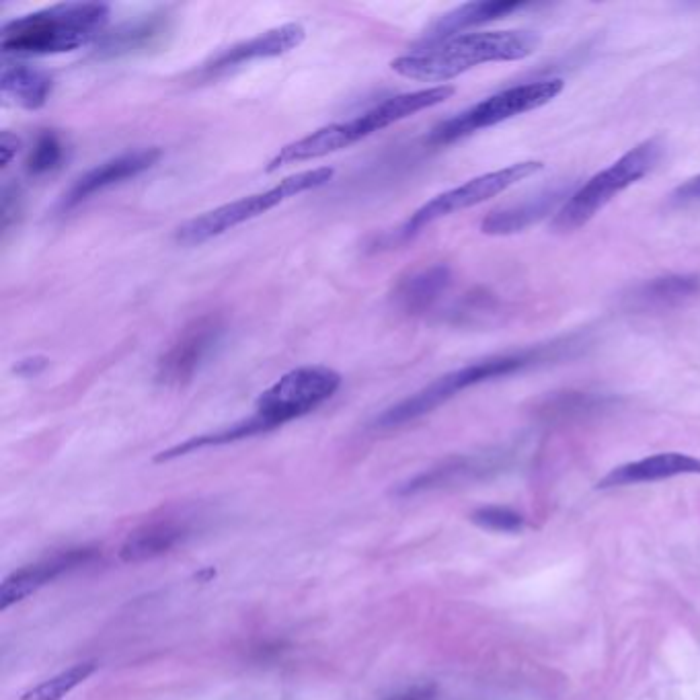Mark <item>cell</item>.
I'll return each mask as SVG.
<instances>
[{
  "label": "cell",
  "instance_id": "cell-1",
  "mask_svg": "<svg viewBox=\"0 0 700 700\" xmlns=\"http://www.w3.org/2000/svg\"><path fill=\"white\" fill-rule=\"evenodd\" d=\"M540 35L534 31H485L460 33L434 46L399 56L391 68L405 79L419 83H444L479 64L516 62L538 52Z\"/></svg>",
  "mask_w": 700,
  "mask_h": 700
},
{
  "label": "cell",
  "instance_id": "cell-2",
  "mask_svg": "<svg viewBox=\"0 0 700 700\" xmlns=\"http://www.w3.org/2000/svg\"><path fill=\"white\" fill-rule=\"evenodd\" d=\"M456 93L454 87L450 85H438L430 89H421L413 93H403L397 97H388L374 107L362 111L356 118L347 122H335L325 128L315 130L313 134L302 136L276 154L274 159L267 165V173H274L282 167L296 165V163H306V161H317L327 157V154L339 152L343 148H349L352 144L393 126L399 124L411 115L425 111L430 107H436L444 101H448Z\"/></svg>",
  "mask_w": 700,
  "mask_h": 700
},
{
  "label": "cell",
  "instance_id": "cell-3",
  "mask_svg": "<svg viewBox=\"0 0 700 700\" xmlns=\"http://www.w3.org/2000/svg\"><path fill=\"white\" fill-rule=\"evenodd\" d=\"M109 21L103 3H60L9 21L0 31L5 56H54L97 42Z\"/></svg>",
  "mask_w": 700,
  "mask_h": 700
},
{
  "label": "cell",
  "instance_id": "cell-4",
  "mask_svg": "<svg viewBox=\"0 0 700 700\" xmlns=\"http://www.w3.org/2000/svg\"><path fill=\"white\" fill-rule=\"evenodd\" d=\"M569 347H571L569 341H555L549 345L520 349V352H514V354L493 356V358L464 366L460 370H454L450 374H444L438 380H434L432 384L421 388L419 393L411 395L409 399L401 401L399 405H395L391 409H386L376 419V425L378 427H397V425H403L407 421H413L425 413H432L434 409H438L440 405H444L446 401L456 397L460 391H464V388H471V386L495 380V378H503V376L522 372L526 368H532V366H538L544 362L557 360L567 352Z\"/></svg>",
  "mask_w": 700,
  "mask_h": 700
},
{
  "label": "cell",
  "instance_id": "cell-5",
  "mask_svg": "<svg viewBox=\"0 0 700 700\" xmlns=\"http://www.w3.org/2000/svg\"><path fill=\"white\" fill-rule=\"evenodd\" d=\"M333 175L335 171L331 167H317V169L294 173L265 191L218 206L210 212H204L196 218L187 220L177 228L175 239L185 247H196V245L208 243L214 237H220L224 232L237 228L239 224H245L249 220H255L267 214L269 210H274L280 204L300 196V193L327 185L333 179Z\"/></svg>",
  "mask_w": 700,
  "mask_h": 700
},
{
  "label": "cell",
  "instance_id": "cell-6",
  "mask_svg": "<svg viewBox=\"0 0 700 700\" xmlns=\"http://www.w3.org/2000/svg\"><path fill=\"white\" fill-rule=\"evenodd\" d=\"M664 148L666 146L659 138H649L631 148L627 154H622L608 169L600 171L588 183L575 189L573 196L557 212L553 228L557 232H573L586 226L618 193L649 175L661 157H664Z\"/></svg>",
  "mask_w": 700,
  "mask_h": 700
},
{
  "label": "cell",
  "instance_id": "cell-7",
  "mask_svg": "<svg viewBox=\"0 0 700 700\" xmlns=\"http://www.w3.org/2000/svg\"><path fill=\"white\" fill-rule=\"evenodd\" d=\"M341 386V374L327 366H300L263 391L245 419L251 436L276 430L329 401Z\"/></svg>",
  "mask_w": 700,
  "mask_h": 700
},
{
  "label": "cell",
  "instance_id": "cell-8",
  "mask_svg": "<svg viewBox=\"0 0 700 700\" xmlns=\"http://www.w3.org/2000/svg\"><path fill=\"white\" fill-rule=\"evenodd\" d=\"M563 89H565V83L561 79H547V81L526 83L520 87H510L479 101L477 105L454 115V118L442 122L430 134V142L450 144L479 130L508 122L516 118V115L534 111L542 105L551 103L557 95H561Z\"/></svg>",
  "mask_w": 700,
  "mask_h": 700
},
{
  "label": "cell",
  "instance_id": "cell-9",
  "mask_svg": "<svg viewBox=\"0 0 700 700\" xmlns=\"http://www.w3.org/2000/svg\"><path fill=\"white\" fill-rule=\"evenodd\" d=\"M542 169H544V165L540 161H524V163H514V165L499 169V171L479 175V177L466 181L454 189L440 193V196L423 204L419 210H415L411 214V218L401 228V232L405 237H413L425 226H430L432 222L446 218L450 214L462 212V210L475 208V206L499 196V193H503L505 189L514 187L516 183L540 173Z\"/></svg>",
  "mask_w": 700,
  "mask_h": 700
},
{
  "label": "cell",
  "instance_id": "cell-10",
  "mask_svg": "<svg viewBox=\"0 0 700 700\" xmlns=\"http://www.w3.org/2000/svg\"><path fill=\"white\" fill-rule=\"evenodd\" d=\"M226 333V323L220 315H204L191 321L171 347L161 356L157 378L169 386L187 384L200 368L214 356Z\"/></svg>",
  "mask_w": 700,
  "mask_h": 700
},
{
  "label": "cell",
  "instance_id": "cell-11",
  "mask_svg": "<svg viewBox=\"0 0 700 700\" xmlns=\"http://www.w3.org/2000/svg\"><path fill=\"white\" fill-rule=\"evenodd\" d=\"M161 154L163 152L157 146L138 148V150L124 152V154H120V157H113V159L93 167L91 171L83 173L68 187V191L60 200V208L72 210L76 206H81L83 202H87L89 198H93L95 193H101L113 185H120L128 179L138 177L140 173L157 165Z\"/></svg>",
  "mask_w": 700,
  "mask_h": 700
},
{
  "label": "cell",
  "instance_id": "cell-12",
  "mask_svg": "<svg viewBox=\"0 0 700 700\" xmlns=\"http://www.w3.org/2000/svg\"><path fill=\"white\" fill-rule=\"evenodd\" d=\"M171 31L173 21L167 13H152L103 33L95 42V56L101 60H113L146 54L161 48Z\"/></svg>",
  "mask_w": 700,
  "mask_h": 700
},
{
  "label": "cell",
  "instance_id": "cell-13",
  "mask_svg": "<svg viewBox=\"0 0 700 700\" xmlns=\"http://www.w3.org/2000/svg\"><path fill=\"white\" fill-rule=\"evenodd\" d=\"M304 40H306V29L300 23H286L274 29H267L263 33H257L255 37H251V40H245L241 44L222 50L210 62L204 64L202 72L216 74L228 68L241 66L245 62L278 58L300 48Z\"/></svg>",
  "mask_w": 700,
  "mask_h": 700
},
{
  "label": "cell",
  "instance_id": "cell-14",
  "mask_svg": "<svg viewBox=\"0 0 700 700\" xmlns=\"http://www.w3.org/2000/svg\"><path fill=\"white\" fill-rule=\"evenodd\" d=\"M573 187H575L573 183H557V185L536 193V196H532L520 204L493 210L491 214H487L483 218L481 232L483 235H491V237L516 235V232H522L524 228L532 226L534 222L547 218L555 210L559 212L565 206V202L575 193Z\"/></svg>",
  "mask_w": 700,
  "mask_h": 700
},
{
  "label": "cell",
  "instance_id": "cell-15",
  "mask_svg": "<svg viewBox=\"0 0 700 700\" xmlns=\"http://www.w3.org/2000/svg\"><path fill=\"white\" fill-rule=\"evenodd\" d=\"M91 557L93 553L89 549H74L15 571L11 577L5 579L3 590H0V610H7L13 604L25 600L27 596L35 594L62 573L85 565Z\"/></svg>",
  "mask_w": 700,
  "mask_h": 700
},
{
  "label": "cell",
  "instance_id": "cell-16",
  "mask_svg": "<svg viewBox=\"0 0 700 700\" xmlns=\"http://www.w3.org/2000/svg\"><path fill=\"white\" fill-rule=\"evenodd\" d=\"M680 475H700V458L680 454V452L653 454V456L618 466V469L610 471L598 483V487L610 489V487L653 483V481H664Z\"/></svg>",
  "mask_w": 700,
  "mask_h": 700
},
{
  "label": "cell",
  "instance_id": "cell-17",
  "mask_svg": "<svg viewBox=\"0 0 700 700\" xmlns=\"http://www.w3.org/2000/svg\"><path fill=\"white\" fill-rule=\"evenodd\" d=\"M700 296L698 274H668L653 278L627 296V304L639 313H664Z\"/></svg>",
  "mask_w": 700,
  "mask_h": 700
},
{
  "label": "cell",
  "instance_id": "cell-18",
  "mask_svg": "<svg viewBox=\"0 0 700 700\" xmlns=\"http://www.w3.org/2000/svg\"><path fill=\"white\" fill-rule=\"evenodd\" d=\"M450 280V267L444 263L413 269L397 282L393 290V304L401 313L421 315L440 300L450 286Z\"/></svg>",
  "mask_w": 700,
  "mask_h": 700
},
{
  "label": "cell",
  "instance_id": "cell-19",
  "mask_svg": "<svg viewBox=\"0 0 700 700\" xmlns=\"http://www.w3.org/2000/svg\"><path fill=\"white\" fill-rule=\"evenodd\" d=\"M522 7H526V3H516V0H479V3H466L442 15L432 25V29L425 33L421 46H434V44L446 42L450 37L460 35V31L464 29L501 19Z\"/></svg>",
  "mask_w": 700,
  "mask_h": 700
},
{
  "label": "cell",
  "instance_id": "cell-20",
  "mask_svg": "<svg viewBox=\"0 0 700 700\" xmlns=\"http://www.w3.org/2000/svg\"><path fill=\"white\" fill-rule=\"evenodd\" d=\"M0 87H3V93L11 97L17 105L35 111L48 103L54 89V81L46 70L33 68L21 62H5L3 74H0Z\"/></svg>",
  "mask_w": 700,
  "mask_h": 700
},
{
  "label": "cell",
  "instance_id": "cell-21",
  "mask_svg": "<svg viewBox=\"0 0 700 700\" xmlns=\"http://www.w3.org/2000/svg\"><path fill=\"white\" fill-rule=\"evenodd\" d=\"M185 526L173 520H161L146 524L126 538L122 544L120 557L126 563H138L146 559H154L163 553H169L175 544L183 538Z\"/></svg>",
  "mask_w": 700,
  "mask_h": 700
},
{
  "label": "cell",
  "instance_id": "cell-22",
  "mask_svg": "<svg viewBox=\"0 0 700 700\" xmlns=\"http://www.w3.org/2000/svg\"><path fill=\"white\" fill-rule=\"evenodd\" d=\"M66 159V144L54 130H44L37 136L33 148L27 154L25 169L31 177H42L62 167Z\"/></svg>",
  "mask_w": 700,
  "mask_h": 700
},
{
  "label": "cell",
  "instance_id": "cell-23",
  "mask_svg": "<svg viewBox=\"0 0 700 700\" xmlns=\"http://www.w3.org/2000/svg\"><path fill=\"white\" fill-rule=\"evenodd\" d=\"M95 661H83V664H76L70 670L42 682L40 686H35L27 694H23V700H62L66 694H70L76 686H81L85 680L91 678L95 672Z\"/></svg>",
  "mask_w": 700,
  "mask_h": 700
},
{
  "label": "cell",
  "instance_id": "cell-24",
  "mask_svg": "<svg viewBox=\"0 0 700 700\" xmlns=\"http://www.w3.org/2000/svg\"><path fill=\"white\" fill-rule=\"evenodd\" d=\"M471 522L493 532H518L524 526V518L518 512L501 508V505H489V508L473 512Z\"/></svg>",
  "mask_w": 700,
  "mask_h": 700
},
{
  "label": "cell",
  "instance_id": "cell-25",
  "mask_svg": "<svg viewBox=\"0 0 700 700\" xmlns=\"http://www.w3.org/2000/svg\"><path fill=\"white\" fill-rule=\"evenodd\" d=\"M19 208H21L19 191H17V187L7 183L3 187V224H5V228L11 224V218L19 212Z\"/></svg>",
  "mask_w": 700,
  "mask_h": 700
},
{
  "label": "cell",
  "instance_id": "cell-26",
  "mask_svg": "<svg viewBox=\"0 0 700 700\" xmlns=\"http://www.w3.org/2000/svg\"><path fill=\"white\" fill-rule=\"evenodd\" d=\"M21 140L11 134V132H3L0 134V152H3V167H9L11 161L15 159V154L19 152Z\"/></svg>",
  "mask_w": 700,
  "mask_h": 700
},
{
  "label": "cell",
  "instance_id": "cell-27",
  "mask_svg": "<svg viewBox=\"0 0 700 700\" xmlns=\"http://www.w3.org/2000/svg\"><path fill=\"white\" fill-rule=\"evenodd\" d=\"M48 366V360L42 358V356H35V358H25L19 362V366L15 368V372H19L21 376L25 378H33L37 376L40 372H44V368Z\"/></svg>",
  "mask_w": 700,
  "mask_h": 700
},
{
  "label": "cell",
  "instance_id": "cell-28",
  "mask_svg": "<svg viewBox=\"0 0 700 700\" xmlns=\"http://www.w3.org/2000/svg\"><path fill=\"white\" fill-rule=\"evenodd\" d=\"M678 196H680V200H698L700 198V177H696L690 183H686L678 191Z\"/></svg>",
  "mask_w": 700,
  "mask_h": 700
}]
</instances>
